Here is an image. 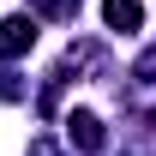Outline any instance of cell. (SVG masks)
<instances>
[{
  "instance_id": "1",
  "label": "cell",
  "mask_w": 156,
  "mask_h": 156,
  "mask_svg": "<svg viewBox=\"0 0 156 156\" xmlns=\"http://www.w3.org/2000/svg\"><path fill=\"white\" fill-rule=\"evenodd\" d=\"M36 48V18H0V60Z\"/></svg>"
},
{
  "instance_id": "2",
  "label": "cell",
  "mask_w": 156,
  "mask_h": 156,
  "mask_svg": "<svg viewBox=\"0 0 156 156\" xmlns=\"http://www.w3.org/2000/svg\"><path fill=\"white\" fill-rule=\"evenodd\" d=\"M102 18H108V30H138L144 24V6L138 0H102Z\"/></svg>"
},
{
  "instance_id": "3",
  "label": "cell",
  "mask_w": 156,
  "mask_h": 156,
  "mask_svg": "<svg viewBox=\"0 0 156 156\" xmlns=\"http://www.w3.org/2000/svg\"><path fill=\"white\" fill-rule=\"evenodd\" d=\"M66 138H72L78 150H102V120L96 114H72L66 120Z\"/></svg>"
},
{
  "instance_id": "4",
  "label": "cell",
  "mask_w": 156,
  "mask_h": 156,
  "mask_svg": "<svg viewBox=\"0 0 156 156\" xmlns=\"http://www.w3.org/2000/svg\"><path fill=\"white\" fill-rule=\"evenodd\" d=\"M42 12H48V18H66V12H72V0H36Z\"/></svg>"
}]
</instances>
